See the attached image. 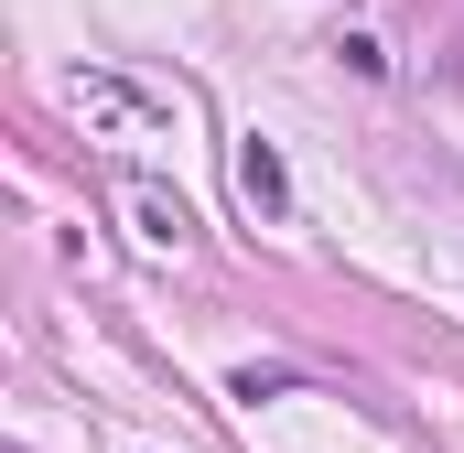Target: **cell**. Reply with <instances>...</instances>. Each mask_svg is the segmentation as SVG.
Returning <instances> with one entry per match:
<instances>
[{"instance_id":"obj_2","label":"cell","mask_w":464,"mask_h":453,"mask_svg":"<svg viewBox=\"0 0 464 453\" xmlns=\"http://www.w3.org/2000/svg\"><path fill=\"white\" fill-rule=\"evenodd\" d=\"M237 195H248L270 226L292 217V173H281V151H270V140H237Z\"/></svg>"},{"instance_id":"obj_3","label":"cell","mask_w":464,"mask_h":453,"mask_svg":"<svg viewBox=\"0 0 464 453\" xmlns=\"http://www.w3.org/2000/svg\"><path fill=\"white\" fill-rule=\"evenodd\" d=\"M130 217H140V237H151V248H184V237H195L184 195H162V184H130Z\"/></svg>"},{"instance_id":"obj_1","label":"cell","mask_w":464,"mask_h":453,"mask_svg":"<svg viewBox=\"0 0 464 453\" xmlns=\"http://www.w3.org/2000/svg\"><path fill=\"white\" fill-rule=\"evenodd\" d=\"M65 109L119 119V130H173V98H140V87H119V76H65Z\"/></svg>"}]
</instances>
